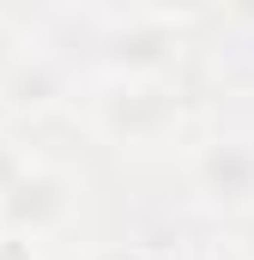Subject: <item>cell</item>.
Here are the masks:
<instances>
[{
  "label": "cell",
  "instance_id": "7",
  "mask_svg": "<svg viewBox=\"0 0 254 260\" xmlns=\"http://www.w3.org/2000/svg\"><path fill=\"white\" fill-rule=\"evenodd\" d=\"M30 151H37V133L12 127V121H0V194L12 188V176L30 164Z\"/></svg>",
  "mask_w": 254,
  "mask_h": 260
},
{
  "label": "cell",
  "instance_id": "2",
  "mask_svg": "<svg viewBox=\"0 0 254 260\" xmlns=\"http://www.w3.org/2000/svg\"><path fill=\"white\" fill-rule=\"evenodd\" d=\"M200 115L206 109L194 103L188 73H176V79H85L67 109V121L79 127L85 145H97L121 164H139V170H170Z\"/></svg>",
  "mask_w": 254,
  "mask_h": 260
},
{
  "label": "cell",
  "instance_id": "3",
  "mask_svg": "<svg viewBox=\"0 0 254 260\" xmlns=\"http://www.w3.org/2000/svg\"><path fill=\"white\" fill-rule=\"evenodd\" d=\"M176 206L200 230H218L254 206V115H200L170 164Z\"/></svg>",
  "mask_w": 254,
  "mask_h": 260
},
{
  "label": "cell",
  "instance_id": "5",
  "mask_svg": "<svg viewBox=\"0 0 254 260\" xmlns=\"http://www.w3.org/2000/svg\"><path fill=\"white\" fill-rule=\"evenodd\" d=\"M37 43V18H24V12H12V6H0V85L12 79V67L24 61V49Z\"/></svg>",
  "mask_w": 254,
  "mask_h": 260
},
{
  "label": "cell",
  "instance_id": "9",
  "mask_svg": "<svg viewBox=\"0 0 254 260\" xmlns=\"http://www.w3.org/2000/svg\"><path fill=\"white\" fill-rule=\"evenodd\" d=\"M0 260H43V248H37V242H18V236L0 230Z\"/></svg>",
  "mask_w": 254,
  "mask_h": 260
},
{
  "label": "cell",
  "instance_id": "8",
  "mask_svg": "<svg viewBox=\"0 0 254 260\" xmlns=\"http://www.w3.org/2000/svg\"><path fill=\"white\" fill-rule=\"evenodd\" d=\"M43 260H121V248L115 242H67V248H43Z\"/></svg>",
  "mask_w": 254,
  "mask_h": 260
},
{
  "label": "cell",
  "instance_id": "1",
  "mask_svg": "<svg viewBox=\"0 0 254 260\" xmlns=\"http://www.w3.org/2000/svg\"><path fill=\"white\" fill-rule=\"evenodd\" d=\"M85 79H176L194 61L188 0H91L49 24Z\"/></svg>",
  "mask_w": 254,
  "mask_h": 260
},
{
  "label": "cell",
  "instance_id": "4",
  "mask_svg": "<svg viewBox=\"0 0 254 260\" xmlns=\"http://www.w3.org/2000/svg\"><path fill=\"white\" fill-rule=\"evenodd\" d=\"M85 224H91L85 170L37 139L30 164L0 194V230L18 236V242H37V248H67V242H85Z\"/></svg>",
  "mask_w": 254,
  "mask_h": 260
},
{
  "label": "cell",
  "instance_id": "6",
  "mask_svg": "<svg viewBox=\"0 0 254 260\" xmlns=\"http://www.w3.org/2000/svg\"><path fill=\"white\" fill-rule=\"evenodd\" d=\"M206 260H254V206L242 212V218H230V224H218V230H212Z\"/></svg>",
  "mask_w": 254,
  "mask_h": 260
}]
</instances>
